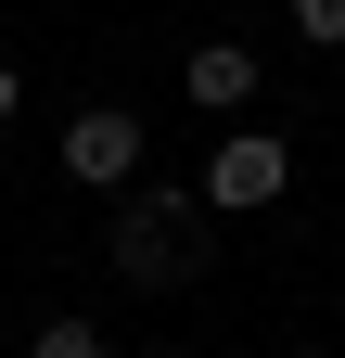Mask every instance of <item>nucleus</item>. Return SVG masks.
Instances as JSON below:
<instances>
[{"instance_id":"obj_1","label":"nucleus","mask_w":345,"mask_h":358,"mask_svg":"<svg viewBox=\"0 0 345 358\" xmlns=\"http://www.w3.org/2000/svg\"><path fill=\"white\" fill-rule=\"evenodd\" d=\"M205 231H218V217H205V192H179V179H128L115 217H103V268H115L128 294H192L205 256H218Z\"/></svg>"},{"instance_id":"obj_2","label":"nucleus","mask_w":345,"mask_h":358,"mask_svg":"<svg viewBox=\"0 0 345 358\" xmlns=\"http://www.w3.org/2000/svg\"><path fill=\"white\" fill-rule=\"evenodd\" d=\"M281 179H294V141H269V128H230L218 154H205V217H256V205H281Z\"/></svg>"},{"instance_id":"obj_3","label":"nucleus","mask_w":345,"mask_h":358,"mask_svg":"<svg viewBox=\"0 0 345 358\" xmlns=\"http://www.w3.org/2000/svg\"><path fill=\"white\" fill-rule=\"evenodd\" d=\"M141 115H128V103H90V115H64V179H77V192H128V179H141Z\"/></svg>"},{"instance_id":"obj_4","label":"nucleus","mask_w":345,"mask_h":358,"mask_svg":"<svg viewBox=\"0 0 345 358\" xmlns=\"http://www.w3.org/2000/svg\"><path fill=\"white\" fill-rule=\"evenodd\" d=\"M179 90H192L205 115H243V103H256V52H243V38H205V52L179 64Z\"/></svg>"},{"instance_id":"obj_5","label":"nucleus","mask_w":345,"mask_h":358,"mask_svg":"<svg viewBox=\"0 0 345 358\" xmlns=\"http://www.w3.org/2000/svg\"><path fill=\"white\" fill-rule=\"evenodd\" d=\"M26 358H115V345H103V320H38Z\"/></svg>"},{"instance_id":"obj_6","label":"nucleus","mask_w":345,"mask_h":358,"mask_svg":"<svg viewBox=\"0 0 345 358\" xmlns=\"http://www.w3.org/2000/svg\"><path fill=\"white\" fill-rule=\"evenodd\" d=\"M294 26H307L320 52H345V0H294Z\"/></svg>"},{"instance_id":"obj_7","label":"nucleus","mask_w":345,"mask_h":358,"mask_svg":"<svg viewBox=\"0 0 345 358\" xmlns=\"http://www.w3.org/2000/svg\"><path fill=\"white\" fill-rule=\"evenodd\" d=\"M13 103H26V77H13V52H0V115H13Z\"/></svg>"}]
</instances>
